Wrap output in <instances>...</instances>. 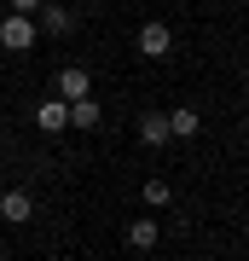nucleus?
<instances>
[{"label": "nucleus", "mask_w": 249, "mask_h": 261, "mask_svg": "<svg viewBox=\"0 0 249 261\" xmlns=\"http://www.w3.org/2000/svg\"><path fill=\"white\" fill-rule=\"evenodd\" d=\"M70 128H99V99H93V93L70 105Z\"/></svg>", "instance_id": "6e6552de"}, {"label": "nucleus", "mask_w": 249, "mask_h": 261, "mask_svg": "<svg viewBox=\"0 0 249 261\" xmlns=\"http://www.w3.org/2000/svg\"><path fill=\"white\" fill-rule=\"evenodd\" d=\"M122 238H128V250H151V244H157V221H133Z\"/></svg>", "instance_id": "1a4fd4ad"}, {"label": "nucleus", "mask_w": 249, "mask_h": 261, "mask_svg": "<svg viewBox=\"0 0 249 261\" xmlns=\"http://www.w3.org/2000/svg\"><path fill=\"white\" fill-rule=\"evenodd\" d=\"M35 29H46V35H70V29H75V12L58 6V0H46V6L35 12Z\"/></svg>", "instance_id": "7ed1b4c3"}, {"label": "nucleus", "mask_w": 249, "mask_h": 261, "mask_svg": "<svg viewBox=\"0 0 249 261\" xmlns=\"http://www.w3.org/2000/svg\"><path fill=\"white\" fill-rule=\"evenodd\" d=\"M168 47H174L168 23H139V53L145 58H168Z\"/></svg>", "instance_id": "20e7f679"}, {"label": "nucleus", "mask_w": 249, "mask_h": 261, "mask_svg": "<svg viewBox=\"0 0 249 261\" xmlns=\"http://www.w3.org/2000/svg\"><path fill=\"white\" fill-rule=\"evenodd\" d=\"M35 41H41L35 18H23V12H12V18H0V47H6V53H29Z\"/></svg>", "instance_id": "f257e3e1"}, {"label": "nucleus", "mask_w": 249, "mask_h": 261, "mask_svg": "<svg viewBox=\"0 0 249 261\" xmlns=\"http://www.w3.org/2000/svg\"><path fill=\"white\" fill-rule=\"evenodd\" d=\"M0 215H6L12 226H23L29 215H35V197H29V192H0Z\"/></svg>", "instance_id": "39448f33"}, {"label": "nucleus", "mask_w": 249, "mask_h": 261, "mask_svg": "<svg viewBox=\"0 0 249 261\" xmlns=\"http://www.w3.org/2000/svg\"><path fill=\"white\" fill-rule=\"evenodd\" d=\"M35 122H41L46 134H64V128H70V105H64V99H41Z\"/></svg>", "instance_id": "423d86ee"}, {"label": "nucleus", "mask_w": 249, "mask_h": 261, "mask_svg": "<svg viewBox=\"0 0 249 261\" xmlns=\"http://www.w3.org/2000/svg\"><path fill=\"white\" fill-rule=\"evenodd\" d=\"M6 6H12V12H23V18H35V12L46 6V0H6Z\"/></svg>", "instance_id": "f8f14e48"}, {"label": "nucleus", "mask_w": 249, "mask_h": 261, "mask_svg": "<svg viewBox=\"0 0 249 261\" xmlns=\"http://www.w3.org/2000/svg\"><path fill=\"white\" fill-rule=\"evenodd\" d=\"M52 87H58V99H64V105H75V99H87V93H93V75H87L81 64H64Z\"/></svg>", "instance_id": "f03ea898"}, {"label": "nucleus", "mask_w": 249, "mask_h": 261, "mask_svg": "<svg viewBox=\"0 0 249 261\" xmlns=\"http://www.w3.org/2000/svg\"><path fill=\"white\" fill-rule=\"evenodd\" d=\"M168 134L174 140H191L197 134V111H168Z\"/></svg>", "instance_id": "9d476101"}, {"label": "nucleus", "mask_w": 249, "mask_h": 261, "mask_svg": "<svg viewBox=\"0 0 249 261\" xmlns=\"http://www.w3.org/2000/svg\"><path fill=\"white\" fill-rule=\"evenodd\" d=\"M145 203H157V209L168 203V180H145Z\"/></svg>", "instance_id": "9b49d317"}, {"label": "nucleus", "mask_w": 249, "mask_h": 261, "mask_svg": "<svg viewBox=\"0 0 249 261\" xmlns=\"http://www.w3.org/2000/svg\"><path fill=\"white\" fill-rule=\"evenodd\" d=\"M174 134H168V116L162 111H151L145 122H139V145H168Z\"/></svg>", "instance_id": "0eeeda50"}]
</instances>
